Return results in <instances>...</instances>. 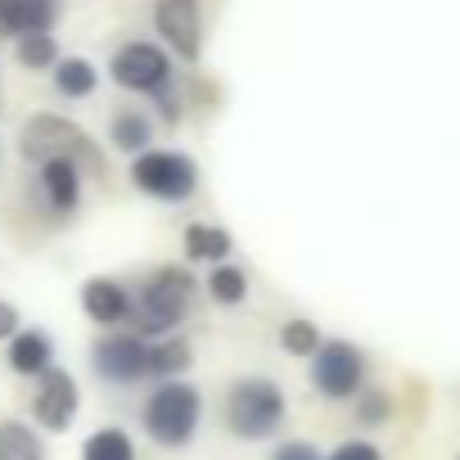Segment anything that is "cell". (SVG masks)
Returning <instances> with one entry per match:
<instances>
[{"label":"cell","mask_w":460,"mask_h":460,"mask_svg":"<svg viewBox=\"0 0 460 460\" xmlns=\"http://www.w3.org/2000/svg\"><path fill=\"white\" fill-rule=\"evenodd\" d=\"M194 276L185 267H163L149 285H140L131 294V312H127V325L131 334L140 339H163V334H176V325L190 316V303H194Z\"/></svg>","instance_id":"6da1fadb"},{"label":"cell","mask_w":460,"mask_h":460,"mask_svg":"<svg viewBox=\"0 0 460 460\" xmlns=\"http://www.w3.org/2000/svg\"><path fill=\"white\" fill-rule=\"evenodd\" d=\"M199 424H203V393L185 379H163L140 406V429L163 451L190 447Z\"/></svg>","instance_id":"7a4b0ae2"},{"label":"cell","mask_w":460,"mask_h":460,"mask_svg":"<svg viewBox=\"0 0 460 460\" xmlns=\"http://www.w3.org/2000/svg\"><path fill=\"white\" fill-rule=\"evenodd\" d=\"M289 402L285 388L267 375H244L226 388V429L240 442H267L285 429Z\"/></svg>","instance_id":"3957f363"},{"label":"cell","mask_w":460,"mask_h":460,"mask_svg":"<svg viewBox=\"0 0 460 460\" xmlns=\"http://www.w3.org/2000/svg\"><path fill=\"white\" fill-rule=\"evenodd\" d=\"M19 154H23L28 163L73 158L82 172H100V167H104L95 140H91L73 118H59V113H37V118H28L23 131H19Z\"/></svg>","instance_id":"277c9868"},{"label":"cell","mask_w":460,"mask_h":460,"mask_svg":"<svg viewBox=\"0 0 460 460\" xmlns=\"http://www.w3.org/2000/svg\"><path fill=\"white\" fill-rule=\"evenodd\" d=\"M131 185L158 203H185L199 190V167L181 149H145L131 158Z\"/></svg>","instance_id":"5b68a950"},{"label":"cell","mask_w":460,"mask_h":460,"mask_svg":"<svg viewBox=\"0 0 460 460\" xmlns=\"http://www.w3.org/2000/svg\"><path fill=\"white\" fill-rule=\"evenodd\" d=\"M307 361H312V388L330 402H348L366 384V357H361V348H352L343 339L321 343Z\"/></svg>","instance_id":"8992f818"},{"label":"cell","mask_w":460,"mask_h":460,"mask_svg":"<svg viewBox=\"0 0 460 460\" xmlns=\"http://www.w3.org/2000/svg\"><path fill=\"white\" fill-rule=\"evenodd\" d=\"M109 77L113 86L122 91H136V95H154L172 82V55L154 41H122L109 59Z\"/></svg>","instance_id":"52a82bcc"},{"label":"cell","mask_w":460,"mask_h":460,"mask_svg":"<svg viewBox=\"0 0 460 460\" xmlns=\"http://www.w3.org/2000/svg\"><path fill=\"white\" fill-rule=\"evenodd\" d=\"M77 411H82V388L73 379V370L64 366H50L46 375H37V388H32V424L41 433H68L77 424Z\"/></svg>","instance_id":"ba28073f"},{"label":"cell","mask_w":460,"mask_h":460,"mask_svg":"<svg viewBox=\"0 0 460 460\" xmlns=\"http://www.w3.org/2000/svg\"><path fill=\"white\" fill-rule=\"evenodd\" d=\"M145 361H149V339L131 334V330H113V334H100L95 348H91V366L104 384H140L145 379Z\"/></svg>","instance_id":"9c48e42d"},{"label":"cell","mask_w":460,"mask_h":460,"mask_svg":"<svg viewBox=\"0 0 460 460\" xmlns=\"http://www.w3.org/2000/svg\"><path fill=\"white\" fill-rule=\"evenodd\" d=\"M154 28L176 59H185V64L199 59V50H203V5L199 0H158Z\"/></svg>","instance_id":"30bf717a"},{"label":"cell","mask_w":460,"mask_h":460,"mask_svg":"<svg viewBox=\"0 0 460 460\" xmlns=\"http://www.w3.org/2000/svg\"><path fill=\"white\" fill-rule=\"evenodd\" d=\"M37 185H41V199L55 217H73L77 203H82V167L73 158H46L37 163Z\"/></svg>","instance_id":"8fae6325"},{"label":"cell","mask_w":460,"mask_h":460,"mask_svg":"<svg viewBox=\"0 0 460 460\" xmlns=\"http://www.w3.org/2000/svg\"><path fill=\"white\" fill-rule=\"evenodd\" d=\"M82 312L95 321V325H127V312H131V289L122 280H109V276H91L82 285Z\"/></svg>","instance_id":"7c38bea8"},{"label":"cell","mask_w":460,"mask_h":460,"mask_svg":"<svg viewBox=\"0 0 460 460\" xmlns=\"http://www.w3.org/2000/svg\"><path fill=\"white\" fill-rule=\"evenodd\" d=\"M5 343H10L5 348V361H10V370L19 379H37V375H46L55 366V343H50L46 330H19Z\"/></svg>","instance_id":"4fadbf2b"},{"label":"cell","mask_w":460,"mask_h":460,"mask_svg":"<svg viewBox=\"0 0 460 460\" xmlns=\"http://www.w3.org/2000/svg\"><path fill=\"white\" fill-rule=\"evenodd\" d=\"M59 19V0H0V32L23 37V32H50Z\"/></svg>","instance_id":"5bb4252c"},{"label":"cell","mask_w":460,"mask_h":460,"mask_svg":"<svg viewBox=\"0 0 460 460\" xmlns=\"http://www.w3.org/2000/svg\"><path fill=\"white\" fill-rule=\"evenodd\" d=\"M194 366V348L190 339L181 334H163V339H149V361H145V379H181L185 370Z\"/></svg>","instance_id":"9a60e30c"},{"label":"cell","mask_w":460,"mask_h":460,"mask_svg":"<svg viewBox=\"0 0 460 460\" xmlns=\"http://www.w3.org/2000/svg\"><path fill=\"white\" fill-rule=\"evenodd\" d=\"M0 460H50L46 433L32 420H0Z\"/></svg>","instance_id":"2e32d148"},{"label":"cell","mask_w":460,"mask_h":460,"mask_svg":"<svg viewBox=\"0 0 460 460\" xmlns=\"http://www.w3.org/2000/svg\"><path fill=\"white\" fill-rule=\"evenodd\" d=\"M181 244H185V258L190 262H212L217 267V262L230 258V230L226 226H212V221H190Z\"/></svg>","instance_id":"e0dca14e"},{"label":"cell","mask_w":460,"mask_h":460,"mask_svg":"<svg viewBox=\"0 0 460 460\" xmlns=\"http://www.w3.org/2000/svg\"><path fill=\"white\" fill-rule=\"evenodd\" d=\"M109 145L118 149V154H145L149 145H154V122H149V113H140V109H118L113 118H109Z\"/></svg>","instance_id":"ac0fdd59"},{"label":"cell","mask_w":460,"mask_h":460,"mask_svg":"<svg viewBox=\"0 0 460 460\" xmlns=\"http://www.w3.org/2000/svg\"><path fill=\"white\" fill-rule=\"evenodd\" d=\"M50 73H55V91H59L64 100H86V95H95V86H100L95 64H91V59H82V55L59 59Z\"/></svg>","instance_id":"d6986e66"},{"label":"cell","mask_w":460,"mask_h":460,"mask_svg":"<svg viewBox=\"0 0 460 460\" xmlns=\"http://www.w3.org/2000/svg\"><path fill=\"white\" fill-rule=\"evenodd\" d=\"M82 460H136V438L122 424H100L82 442Z\"/></svg>","instance_id":"ffe728a7"},{"label":"cell","mask_w":460,"mask_h":460,"mask_svg":"<svg viewBox=\"0 0 460 460\" xmlns=\"http://www.w3.org/2000/svg\"><path fill=\"white\" fill-rule=\"evenodd\" d=\"M203 289H208L212 303H221V307H240V303L249 298V276H244L240 267H230V262H217Z\"/></svg>","instance_id":"44dd1931"},{"label":"cell","mask_w":460,"mask_h":460,"mask_svg":"<svg viewBox=\"0 0 460 460\" xmlns=\"http://www.w3.org/2000/svg\"><path fill=\"white\" fill-rule=\"evenodd\" d=\"M14 59L23 68L41 73V68H55L59 64V46H55L50 32H23V37H14Z\"/></svg>","instance_id":"7402d4cb"},{"label":"cell","mask_w":460,"mask_h":460,"mask_svg":"<svg viewBox=\"0 0 460 460\" xmlns=\"http://www.w3.org/2000/svg\"><path fill=\"white\" fill-rule=\"evenodd\" d=\"M280 348H285L289 357L307 361V357L321 348V330H316L312 321H303V316H298V321H285V325H280Z\"/></svg>","instance_id":"603a6c76"},{"label":"cell","mask_w":460,"mask_h":460,"mask_svg":"<svg viewBox=\"0 0 460 460\" xmlns=\"http://www.w3.org/2000/svg\"><path fill=\"white\" fill-rule=\"evenodd\" d=\"M388 420H393V397H388L384 388H361V393H357V424L379 429V424H388Z\"/></svg>","instance_id":"cb8c5ba5"},{"label":"cell","mask_w":460,"mask_h":460,"mask_svg":"<svg viewBox=\"0 0 460 460\" xmlns=\"http://www.w3.org/2000/svg\"><path fill=\"white\" fill-rule=\"evenodd\" d=\"M325 460H384V451H379L375 442H366V438H348V442H339Z\"/></svg>","instance_id":"d4e9b609"},{"label":"cell","mask_w":460,"mask_h":460,"mask_svg":"<svg viewBox=\"0 0 460 460\" xmlns=\"http://www.w3.org/2000/svg\"><path fill=\"white\" fill-rule=\"evenodd\" d=\"M271 460H325V456H321V447H312L307 438H285V442H276Z\"/></svg>","instance_id":"484cf974"},{"label":"cell","mask_w":460,"mask_h":460,"mask_svg":"<svg viewBox=\"0 0 460 460\" xmlns=\"http://www.w3.org/2000/svg\"><path fill=\"white\" fill-rule=\"evenodd\" d=\"M154 100H158V113H163V122H181V95L172 91V82H167L163 91H154Z\"/></svg>","instance_id":"4316f807"},{"label":"cell","mask_w":460,"mask_h":460,"mask_svg":"<svg viewBox=\"0 0 460 460\" xmlns=\"http://www.w3.org/2000/svg\"><path fill=\"white\" fill-rule=\"evenodd\" d=\"M19 330H23V321H19V307L0 298V343H5L10 334H19Z\"/></svg>","instance_id":"83f0119b"}]
</instances>
